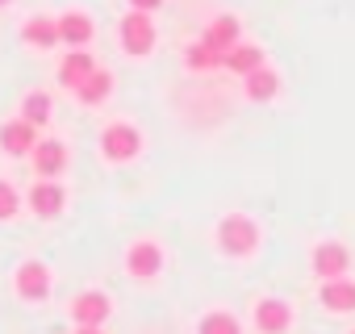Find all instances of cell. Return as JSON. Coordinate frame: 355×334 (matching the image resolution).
I'll return each mask as SVG.
<instances>
[{
	"mask_svg": "<svg viewBox=\"0 0 355 334\" xmlns=\"http://www.w3.org/2000/svg\"><path fill=\"white\" fill-rule=\"evenodd\" d=\"M259 243H263V230H259V222L251 213H226L214 226V247L226 259H247V255L259 251Z\"/></svg>",
	"mask_w": 355,
	"mask_h": 334,
	"instance_id": "1",
	"label": "cell"
},
{
	"mask_svg": "<svg viewBox=\"0 0 355 334\" xmlns=\"http://www.w3.org/2000/svg\"><path fill=\"white\" fill-rule=\"evenodd\" d=\"M146 138H142V125L130 121V117H113L101 125V159L113 163V167H125L142 155Z\"/></svg>",
	"mask_w": 355,
	"mask_h": 334,
	"instance_id": "2",
	"label": "cell"
},
{
	"mask_svg": "<svg viewBox=\"0 0 355 334\" xmlns=\"http://www.w3.org/2000/svg\"><path fill=\"white\" fill-rule=\"evenodd\" d=\"M117 46H121V55H130V59H146V55H155V46H159L155 13H138V9H130L125 17H117Z\"/></svg>",
	"mask_w": 355,
	"mask_h": 334,
	"instance_id": "3",
	"label": "cell"
},
{
	"mask_svg": "<svg viewBox=\"0 0 355 334\" xmlns=\"http://www.w3.org/2000/svg\"><path fill=\"white\" fill-rule=\"evenodd\" d=\"M121 267H125L130 280H155V276H163V267H167V251H163L159 238L142 234V238L125 243V251H121Z\"/></svg>",
	"mask_w": 355,
	"mask_h": 334,
	"instance_id": "4",
	"label": "cell"
},
{
	"mask_svg": "<svg viewBox=\"0 0 355 334\" xmlns=\"http://www.w3.org/2000/svg\"><path fill=\"white\" fill-rule=\"evenodd\" d=\"M247 317H251V330L255 334H288L293 326H297V309H293V301H284V297H255L251 301V309H247Z\"/></svg>",
	"mask_w": 355,
	"mask_h": 334,
	"instance_id": "5",
	"label": "cell"
},
{
	"mask_svg": "<svg viewBox=\"0 0 355 334\" xmlns=\"http://www.w3.org/2000/svg\"><path fill=\"white\" fill-rule=\"evenodd\" d=\"M309 272H313V280L351 276V247L338 243V238H318L309 247Z\"/></svg>",
	"mask_w": 355,
	"mask_h": 334,
	"instance_id": "6",
	"label": "cell"
},
{
	"mask_svg": "<svg viewBox=\"0 0 355 334\" xmlns=\"http://www.w3.org/2000/svg\"><path fill=\"white\" fill-rule=\"evenodd\" d=\"M51 284H55V276H51V267H46L42 259H21V263L13 267V292H17L26 305H42V301L51 297Z\"/></svg>",
	"mask_w": 355,
	"mask_h": 334,
	"instance_id": "7",
	"label": "cell"
},
{
	"mask_svg": "<svg viewBox=\"0 0 355 334\" xmlns=\"http://www.w3.org/2000/svg\"><path fill=\"white\" fill-rule=\"evenodd\" d=\"M30 163H34V176L59 180L67 167H71V146L63 138H38V146L30 150Z\"/></svg>",
	"mask_w": 355,
	"mask_h": 334,
	"instance_id": "8",
	"label": "cell"
},
{
	"mask_svg": "<svg viewBox=\"0 0 355 334\" xmlns=\"http://www.w3.org/2000/svg\"><path fill=\"white\" fill-rule=\"evenodd\" d=\"M26 209L34 213V218H42V222H55L63 209H67V188L59 184V180H34L30 184V193H26Z\"/></svg>",
	"mask_w": 355,
	"mask_h": 334,
	"instance_id": "9",
	"label": "cell"
},
{
	"mask_svg": "<svg viewBox=\"0 0 355 334\" xmlns=\"http://www.w3.org/2000/svg\"><path fill=\"white\" fill-rule=\"evenodd\" d=\"M67 309H71V322L76 326H105L113 317V297L105 288H80Z\"/></svg>",
	"mask_w": 355,
	"mask_h": 334,
	"instance_id": "10",
	"label": "cell"
},
{
	"mask_svg": "<svg viewBox=\"0 0 355 334\" xmlns=\"http://www.w3.org/2000/svg\"><path fill=\"white\" fill-rule=\"evenodd\" d=\"M38 138H42V130L34 121H26L21 113L9 117V121H0V150H5L9 159H30V150L38 146Z\"/></svg>",
	"mask_w": 355,
	"mask_h": 334,
	"instance_id": "11",
	"label": "cell"
},
{
	"mask_svg": "<svg viewBox=\"0 0 355 334\" xmlns=\"http://www.w3.org/2000/svg\"><path fill=\"white\" fill-rule=\"evenodd\" d=\"M318 305L334 317L355 313V276H334V280H318Z\"/></svg>",
	"mask_w": 355,
	"mask_h": 334,
	"instance_id": "12",
	"label": "cell"
},
{
	"mask_svg": "<svg viewBox=\"0 0 355 334\" xmlns=\"http://www.w3.org/2000/svg\"><path fill=\"white\" fill-rule=\"evenodd\" d=\"M101 63L92 59V46H67V55L59 59V88H67V92H76L92 71H96Z\"/></svg>",
	"mask_w": 355,
	"mask_h": 334,
	"instance_id": "13",
	"label": "cell"
},
{
	"mask_svg": "<svg viewBox=\"0 0 355 334\" xmlns=\"http://www.w3.org/2000/svg\"><path fill=\"white\" fill-rule=\"evenodd\" d=\"M21 42H26L30 51H55V46H63V38H59V17L34 13V17L21 26Z\"/></svg>",
	"mask_w": 355,
	"mask_h": 334,
	"instance_id": "14",
	"label": "cell"
},
{
	"mask_svg": "<svg viewBox=\"0 0 355 334\" xmlns=\"http://www.w3.org/2000/svg\"><path fill=\"white\" fill-rule=\"evenodd\" d=\"M201 42L214 46L218 55H226L234 42H243V21H239L234 13H218V17H209V26L201 30Z\"/></svg>",
	"mask_w": 355,
	"mask_h": 334,
	"instance_id": "15",
	"label": "cell"
},
{
	"mask_svg": "<svg viewBox=\"0 0 355 334\" xmlns=\"http://www.w3.org/2000/svg\"><path fill=\"white\" fill-rule=\"evenodd\" d=\"M59 38H63V46H92V38H96L92 13H84V9L59 13Z\"/></svg>",
	"mask_w": 355,
	"mask_h": 334,
	"instance_id": "16",
	"label": "cell"
},
{
	"mask_svg": "<svg viewBox=\"0 0 355 334\" xmlns=\"http://www.w3.org/2000/svg\"><path fill=\"white\" fill-rule=\"evenodd\" d=\"M243 92H247V100H255V105H268V100H276L280 96V71L276 67H255V71H247L243 76Z\"/></svg>",
	"mask_w": 355,
	"mask_h": 334,
	"instance_id": "17",
	"label": "cell"
},
{
	"mask_svg": "<svg viewBox=\"0 0 355 334\" xmlns=\"http://www.w3.org/2000/svg\"><path fill=\"white\" fill-rule=\"evenodd\" d=\"M268 59H263V46H255V42H234L226 55H222V67L226 71H234V76H247V71H255V67H263Z\"/></svg>",
	"mask_w": 355,
	"mask_h": 334,
	"instance_id": "18",
	"label": "cell"
},
{
	"mask_svg": "<svg viewBox=\"0 0 355 334\" xmlns=\"http://www.w3.org/2000/svg\"><path fill=\"white\" fill-rule=\"evenodd\" d=\"M76 96H80V105H88V109L105 105V100L113 96V71H109V67H96V71L76 88Z\"/></svg>",
	"mask_w": 355,
	"mask_h": 334,
	"instance_id": "19",
	"label": "cell"
},
{
	"mask_svg": "<svg viewBox=\"0 0 355 334\" xmlns=\"http://www.w3.org/2000/svg\"><path fill=\"white\" fill-rule=\"evenodd\" d=\"M21 117H26V121H34L38 130H46V125L55 121V96H51V92H42V88L26 92V96H21Z\"/></svg>",
	"mask_w": 355,
	"mask_h": 334,
	"instance_id": "20",
	"label": "cell"
},
{
	"mask_svg": "<svg viewBox=\"0 0 355 334\" xmlns=\"http://www.w3.org/2000/svg\"><path fill=\"white\" fill-rule=\"evenodd\" d=\"M197 334H247V330H243V322L230 309H209V313H201Z\"/></svg>",
	"mask_w": 355,
	"mask_h": 334,
	"instance_id": "21",
	"label": "cell"
},
{
	"mask_svg": "<svg viewBox=\"0 0 355 334\" xmlns=\"http://www.w3.org/2000/svg\"><path fill=\"white\" fill-rule=\"evenodd\" d=\"M184 67H189V71H201V76H205V71H218V67H222V55H218L214 46H205V42L197 38L193 46H184Z\"/></svg>",
	"mask_w": 355,
	"mask_h": 334,
	"instance_id": "22",
	"label": "cell"
},
{
	"mask_svg": "<svg viewBox=\"0 0 355 334\" xmlns=\"http://www.w3.org/2000/svg\"><path fill=\"white\" fill-rule=\"evenodd\" d=\"M21 205H26V197H21L9 180H0V222H13V218L21 213Z\"/></svg>",
	"mask_w": 355,
	"mask_h": 334,
	"instance_id": "23",
	"label": "cell"
},
{
	"mask_svg": "<svg viewBox=\"0 0 355 334\" xmlns=\"http://www.w3.org/2000/svg\"><path fill=\"white\" fill-rule=\"evenodd\" d=\"M130 9H138V13H159L163 9V0H125Z\"/></svg>",
	"mask_w": 355,
	"mask_h": 334,
	"instance_id": "24",
	"label": "cell"
},
{
	"mask_svg": "<svg viewBox=\"0 0 355 334\" xmlns=\"http://www.w3.org/2000/svg\"><path fill=\"white\" fill-rule=\"evenodd\" d=\"M71 334H105V326H76Z\"/></svg>",
	"mask_w": 355,
	"mask_h": 334,
	"instance_id": "25",
	"label": "cell"
},
{
	"mask_svg": "<svg viewBox=\"0 0 355 334\" xmlns=\"http://www.w3.org/2000/svg\"><path fill=\"white\" fill-rule=\"evenodd\" d=\"M9 5H13V0H0V9H9Z\"/></svg>",
	"mask_w": 355,
	"mask_h": 334,
	"instance_id": "26",
	"label": "cell"
},
{
	"mask_svg": "<svg viewBox=\"0 0 355 334\" xmlns=\"http://www.w3.org/2000/svg\"><path fill=\"white\" fill-rule=\"evenodd\" d=\"M351 334H355V330H351Z\"/></svg>",
	"mask_w": 355,
	"mask_h": 334,
	"instance_id": "27",
	"label": "cell"
}]
</instances>
